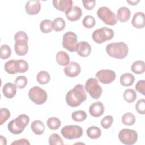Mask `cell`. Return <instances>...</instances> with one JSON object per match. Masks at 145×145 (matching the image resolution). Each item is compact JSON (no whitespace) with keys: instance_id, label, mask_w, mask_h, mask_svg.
<instances>
[{"instance_id":"6da1fadb","label":"cell","mask_w":145,"mask_h":145,"mask_svg":"<svg viewBox=\"0 0 145 145\" xmlns=\"http://www.w3.org/2000/svg\"><path fill=\"white\" fill-rule=\"evenodd\" d=\"M67 104L71 107L79 106L87 99V94L82 84H78L69 90L66 95Z\"/></svg>"},{"instance_id":"7a4b0ae2","label":"cell","mask_w":145,"mask_h":145,"mask_svg":"<svg viewBox=\"0 0 145 145\" xmlns=\"http://www.w3.org/2000/svg\"><path fill=\"white\" fill-rule=\"evenodd\" d=\"M107 54L114 58L123 59L125 58L129 53L127 45L124 42H112L106 46Z\"/></svg>"},{"instance_id":"3957f363","label":"cell","mask_w":145,"mask_h":145,"mask_svg":"<svg viewBox=\"0 0 145 145\" xmlns=\"http://www.w3.org/2000/svg\"><path fill=\"white\" fill-rule=\"evenodd\" d=\"M14 49L18 56H24L28 51L27 34L22 31L17 32L14 36Z\"/></svg>"},{"instance_id":"277c9868","label":"cell","mask_w":145,"mask_h":145,"mask_svg":"<svg viewBox=\"0 0 145 145\" xmlns=\"http://www.w3.org/2000/svg\"><path fill=\"white\" fill-rule=\"evenodd\" d=\"M29 122V117L28 116L25 114H20L8 123V130L14 134H19L23 131Z\"/></svg>"},{"instance_id":"5b68a950","label":"cell","mask_w":145,"mask_h":145,"mask_svg":"<svg viewBox=\"0 0 145 145\" xmlns=\"http://www.w3.org/2000/svg\"><path fill=\"white\" fill-rule=\"evenodd\" d=\"M29 67L28 63L23 59H11L6 62L4 65L5 70L10 74L24 73Z\"/></svg>"},{"instance_id":"8992f818","label":"cell","mask_w":145,"mask_h":145,"mask_svg":"<svg viewBox=\"0 0 145 145\" xmlns=\"http://www.w3.org/2000/svg\"><path fill=\"white\" fill-rule=\"evenodd\" d=\"M114 31L108 27H102L94 31L92 37L93 40L97 44H102L111 40L114 36Z\"/></svg>"},{"instance_id":"52a82bcc","label":"cell","mask_w":145,"mask_h":145,"mask_svg":"<svg viewBox=\"0 0 145 145\" xmlns=\"http://www.w3.org/2000/svg\"><path fill=\"white\" fill-rule=\"evenodd\" d=\"M97 15L99 19L107 25H114L117 23L116 15L106 6H102L99 8L97 11Z\"/></svg>"},{"instance_id":"ba28073f","label":"cell","mask_w":145,"mask_h":145,"mask_svg":"<svg viewBox=\"0 0 145 145\" xmlns=\"http://www.w3.org/2000/svg\"><path fill=\"white\" fill-rule=\"evenodd\" d=\"M28 96L30 100L37 105L44 104L48 97L46 92L38 86H34L29 90Z\"/></svg>"},{"instance_id":"9c48e42d","label":"cell","mask_w":145,"mask_h":145,"mask_svg":"<svg viewBox=\"0 0 145 145\" xmlns=\"http://www.w3.org/2000/svg\"><path fill=\"white\" fill-rule=\"evenodd\" d=\"M62 135L66 139L72 140L80 138L83 133V129L78 125H67L62 128Z\"/></svg>"},{"instance_id":"30bf717a","label":"cell","mask_w":145,"mask_h":145,"mask_svg":"<svg viewBox=\"0 0 145 145\" xmlns=\"http://www.w3.org/2000/svg\"><path fill=\"white\" fill-rule=\"evenodd\" d=\"M86 91L94 99H98L101 95L103 89L96 78H89L85 83Z\"/></svg>"},{"instance_id":"8fae6325","label":"cell","mask_w":145,"mask_h":145,"mask_svg":"<svg viewBox=\"0 0 145 145\" xmlns=\"http://www.w3.org/2000/svg\"><path fill=\"white\" fill-rule=\"evenodd\" d=\"M118 138L120 142L126 145L135 144L138 139V133L134 130L123 129L118 134Z\"/></svg>"},{"instance_id":"7c38bea8","label":"cell","mask_w":145,"mask_h":145,"mask_svg":"<svg viewBox=\"0 0 145 145\" xmlns=\"http://www.w3.org/2000/svg\"><path fill=\"white\" fill-rule=\"evenodd\" d=\"M78 37L73 32H67L65 33L62 37V46L70 52H75L77 44Z\"/></svg>"},{"instance_id":"4fadbf2b","label":"cell","mask_w":145,"mask_h":145,"mask_svg":"<svg viewBox=\"0 0 145 145\" xmlns=\"http://www.w3.org/2000/svg\"><path fill=\"white\" fill-rule=\"evenodd\" d=\"M116 73L112 70L102 69L98 71L96 74V77L98 80L105 84L111 83L116 79Z\"/></svg>"},{"instance_id":"5bb4252c","label":"cell","mask_w":145,"mask_h":145,"mask_svg":"<svg viewBox=\"0 0 145 145\" xmlns=\"http://www.w3.org/2000/svg\"><path fill=\"white\" fill-rule=\"evenodd\" d=\"M81 71V68L79 64L76 62H70L65 68L64 72L68 77H75L78 76Z\"/></svg>"},{"instance_id":"9a60e30c","label":"cell","mask_w":145,"mask_h":145,"mask_svg":"<svg viewBox=\"0 0 145 145\" xmlns=\"http://www.w3.org/2000/svg\"><path fill=\"white\" fill-rule=\"evenodd\" d=\"M73 2L71 0H54L53 5L57 10L65 13L68 12L73 7Z\"/></svg>"},{"instance_id":"2e32d148","label":"cell","mask_w":145,"mask_h":145,"mask_svg":"<svg viewBox=\"0 0 145 145\" xmlns=\"http://www.w3.org/2000/svg\"><path fill=\"white\" fill-rule=\"evenodd\" d=\"M26 12L30 15L38 14L41 10V3L39 0L28 1L25 6Z\"/></svg>"},{"instance_id":"e0dca14e","label":"cell","mask_w":145,"mask_h":145,"mask_svg":"<svg viewBox=\"0 0 145 145\" xmlns=\"http://www.w3.org/2000/svg\"><path fill=\"white\" fill-rule=\"evenodd\" d=\"M91 46L87 42L80 41L77 43L75 52H76L79 56L87 57L91 54Z\"/></svg>"},{"instance_id":"ac0fdd59","label":"cell","mask_w":145,"mask_h":145,"mask_svg":"<svg viewBox=\"0 0 145 145\" xmlns=\"http://www.w3.org/2000/svg\"><path fill=\"white\" fill-rule=\"evenodd\" d=\"M104 112V106L103 103L97 101L92 103L89 108V114L94 117H99L103 115Z\"/></svg>"},{"instance_id":"d6986e66","label":"cell","mask_w":145,"mask_h":145,"mask_svg":"<svg viewBox=\"0 0 145 145\" xmlns=\"http://www.w3.org/2000/svg\"><path fill=\"white\" fill-rule=\"evenodd\" d=\"M131 24L136 28H143L145 25L144 14L143 12H135L132 18Z\"/></svg>"},{"instance_id":"ffe728a7","label":"cell","mask_w":145,"mask_h":145,"mask_svg":"<svg viewBox=\"0 0 145 145\" xmlns=\"http://www.w3.org/2000/svg\"><path fill=\"white\" fill-rule=\"evenodd\" d=\"M67 19L71 21L74 22L78 20L82 15V9L76 6H73L71 9L67 13H65Z\"/></svg>"},{"instance_id":"44dd1931","label":"cell","mask_w":145,"mask_h":145,"mask_svg":"<svg viewBox=\"0 0 145 145\" xmlns=\"http://www.w3.org/2000/svg\"><path fill=\"white\" fill-rule=\"evenodd\" d=\"M16 88L15 84L12 83H7L5 84L2 88L3 95L8 99L14 97L16 93Z\"/></svg>"},{"instance_id":"7402d4cb","label":"cell","mask_w":145,"mask_h":145,"mask_svg":"<svg viewBox=\"0 0 145 145\" xmlns=\"http://www.w3.org/2000/svg\"><path fill=\"white\" fill-rule=\"evenodd\" d=\"M131 12L130 10L127 7L123 6L118 9L117 11V19L119 20L121 22H127L130 18Z\"/></svg>"},{"instance_id":"603a6c76","label":"cell","mask_w":145,"mask_h":145,"mask_svg":"<svg viewBox=\"0 0 145 145\" xmlns=\"http://www.w3.org/2000/svg\"><path fill=\"white\" fill-rule=\"evenodd\" d=\"M56 61L61 66H67L70 63V57L65 51H59L56 54Z\"/></svg>"},{"instance_id":"cb8c5ba5","label":"cell","mask_w":145,"mask_h":145,"mask_svg":"<svg viewBox=\"0 0 145 145\" xmlns=\"http://www.w3.org/2000/svg\"><path fill=\"white\" fill-rule=\"evenodd\" d=\"M32 131L36 135H41L45 131V125L40 120H35L31 123Z\"/></svg>"},{"instance_id":"d4e9b609","label":"cell","mask_w":145,"mask_h":145,"mask_svg":"<svg viewBox=\"0 0 145 145\" xmlns=\"http://www.w3.org/2000/svg\"><path fill=\"white\" fill-rule=\"evenodd\" d=\"M135 80L134 76L130 73H125L120 76V82L122 86L129 87L131 86Z\"/></svg>"},{"instance_id":"484cf974","label":"cell","mask_w":145,"mask_h":145,"mask_svg":"<svg viewBox=\"0 0 145 145\" xmlns=\"http://www.w3.org/2000/svg\"><path fill=\"white\" fill-rule=\"evenodd\" d=\"M131 70L136 74H143L145 71L144 62L140 60L135 61L131 66Z\"/></svg>"},{"instance_id":"4316f807","label":"cell","mask_w":145,"mask_h":145,"mask_svg":"<svg viewBox=\"0 0 145 145\" xmlns=\"http://www.w3.org/2000/svg\"><path fill=\"white\" fill-rule=\"evenodd\" d=\"M87 136L92 139H96L99 138L101 134V131L100 128L97 126H92L88 127L87 130Z\"/></svg>"},{"instance_id":"83f0119b","label":"cell","mask_w":145,"mask_h":145,"mask_svg":"<svg viewBox=\"0 0 145 145\" xmlns=\"http://www.w3.org/2000/svg\"><path fill=\"white\" fill-rule=\"evenodd\" d=\"M40 29L44 33L52 32L53 29V22L49 19H44L40 24Z\"/></svg>"},{"instance_id":"f1b7e54d","label":"cell","mask_w":145,"mask_h":145,"mask_svg":"<svg viewBox=\"0 0 145 145\" xmlns=\"http://www.w3.org/2000/svg\"><path fill=\"white\" fill-rule=\"evenodd\" d=\"M37 81L40 84H46L49 83L50 79L49 74L46 71H40L36 76Z\"/></svg>"},{"instance_id":"f546056e","label":"cell","mask_w":145,"mask_h":145,"mask_svg":"<svg viewBox=\"0 0 145 145\" xmlns=\"http://www.w3.org/2000/svg\"><path fill=\"white\" fill-rule=\"evenodd\" d=\"M65 26V21L61 17L56 18L53 20V29L56 32H60L62 31Z\"/></svg>"},{"instance_id":"4dcf8cb0","label":"cell","mask_w":145,"mask_h":145,"mask_svg":"<svg viewBox=\"0 0 145 145\" xmlns=\"http://www.w3.org/2000/svg\"><path fill=\"white\" fill-rule=\"evenodd\" d=\"M137 98V93L133 89L129 88L125 91L123 93V99L124 100L129 103H133L135 101Z\"/></svg>"},{"instance_id":"1f68e13d","label":"cell","mask_w":145,"mask_h":145,"mask_svg":"<svg viewBox=\"0 0 145 145\" xmlns=\"http://www.w3.org/2000/svg\"><path fill=\"white\" fill-rule=\"evenodd\" d=\"M46 124L49 129L54 130L59 129L61 125V122L58 118L52 117L48 119Z\"/></svg>"},{"instance_id":"d6a6232c","label":"cell","mask_w":145,"mask_h":145,"mask_svg":"<svg viewBox=\"0 0 145 145\" xmlns=\"http://www.w3.org/2000/svg\"><path fill=\"white\" fill-rule=\"evenodd\" d=\"M121 121L125 125L132 126L135 122V117L131 113L127 112L122 116Z\"/></svg>"},{"instance_id":"836d02e7","label":"cell","mask_w":145,"mask_h":145,"mask_svg":"<svg viewBox=\"0 0 145 145\" xmlns=\"http://www.w3.org/2000/svg\"><path fill=\"white\" fill-rule=\"evenodd\" d=\"M72 120L78 122L84 121L87 118V114L84 110H76L71 114Z\"/></svg>"},{"instance_id":"e575fe53","label":"cell","mask_w":145,"mask_h":145,"mask_svg":"<svg viewBox=\"0 0 145 145\" xmlns=\"http://www.w3.org/2000/svg\"><path fill=\"white\" fill-rule=\"evenodd\" d=\"M11 54V48L6 44L2 45L0 48V57L2 59L8 58Z\"/></svg>"},{"instance_id":"d590c367","label":"cell","mask_w":145,"mask_h":145,"mask_svg":"<svg viewBox=\"0 0 145 145\" xmlns=\"http://www.w3.org/2000/svg\"><path fill=\"white\" fill-rule=\"evenodd\" d=\"M49 144L50 145H63L64 143L59 134L53 133L49 137Z\"/></svg>"},{"instance_id":"8d00e7d4","label":"cell","mask_w":145,"mask_h":145,"mask_svg":"<svg viewBox=\"0 0 145 145\" xmlns=\"http://www.w3.org/2000/svg\"><path fill=\"white\" fill-rule=\"evenodd\" d=\"M82 24L86 28H92L95 25L96 20L92 15H87L83 19Z\"/></svg>"},{"instance_id":"74e56055","label":"cell","mask_w":145,"mask_h":145,"mask_svg":"<svg viewBox=\"0 0 145 145\" xmlns=\"http://www.w3.org/2000/svg\"><path fill=\"white\" fill-rule=\"evenodd\" d=\"M28 83L27 78L25 76H18L15 80V84L17 88L22 89L24 88Z\"/></svg>"},{"instance_id":"f35d334b","label":"cell","mask_w":145,"mask_h":145,"mask_svg":"<svg viewBox=\"0 0 145 145\" xmlns=\"http://www.w3.org/2000/svg\"><path fill=\"white\" fill-rule=\"evenodd\" d=\"M10 117V112L7 108H2L0 110V125H2Z\"/></svg>"},{"instance_id":"ab89813d","label":"cell","mask_w":145,"mask_h":145,"mask_svg":"<svg viewBox=\"0 0 145 145\" xmlns=\"http://www.w3.org/2000/svg\"><path fill=\"white\" fill-rule=\"evenodd\" d=\"M113 122V118L110 115L105 116L101 121V125L104 129H109Z\"/></svg>"},{"instance_id":"60d3db41","label":"cell","mask_w":145,"mask_h":145,"mask_svg":"<svg viewBox=\"0 0 145 145\" xmlns=\"http://www.w3.org/2000/svg\"><path fill=\"white\" fill-rule=\"evenodd\" d=\"M135 109L137 112L140 114H144L145 113V100L144 99H139L137 101L135 105Z\"/></svg>"},{"instance_id":"b9f144b4","label":"cell","mask_w":145,"mask_h":145,"mask_svg":"<svg viewBox=\"0 0 145 145\" xmlns=\"http://www.w3.org/2000/svg\"><path fill=\"white\" fill-rule=\"evenodd\" d=\"M135 89L143 95H145V80H139L135 86Z\"/></svg>"},{"instance_id":"7bdbcfd3","label":"cell","mask_w":145,"mask_h":145,"mask_svg":"<svg viewBox=\"0 0 145 145\" xmlns=\"http://www.w3.org/2000/svg\"><path fill=\"white\" fill-rule=\"evenodd\" d=\"M84 7L87 10H90L93 9L96 5V1H82Z\"/></svg>"},{"instance_id":"ee69618b","label":"cell","mask_w":145,"mask_h":145,"mask_svg":"<svg viewBox=\"0 0 145 145\" xmlns=\"http://www.w3.org/2000/svg\"><path fill=\"white\" fill-rule=\"evenodd\" d=\"M16 144V145H29L30 143L26 139H20L19 140H15L14 142L11 143V145Z\"/></svg>"},{"instance_id":"f6af8a7d","label":"cell","mask_w":145,"mask_h":145,"mask_svg":"<svg viewBox=\"0 0 145 145\" xmlns=\"http://www.w3.org/2000/svg\"><path fill=\"white\" fill-rule=\"evenodd\" d=\"M0 140H1V144H5L6 145L7 144V140L5 137H4L3 135L0 136Z\"/></svg>"},{"instance_id":"bcb514c9","label":"cell","mask_w":145,"mask_h":145,"mask_svg":"<svg viewBox=\"0 0 145 145\" xmlns=\"http://www.w3.org/2000/svg\"><path fill=\"white\" fill-rule=\"evenodd\" d=\"M140 1H127V2L129 3L130 5H133V6H134V5H136L137 3H138Z\"/></svg>"}]
</instances>
